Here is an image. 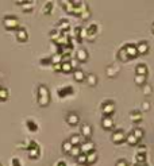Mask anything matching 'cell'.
Listing matches in <instances>:
<instances>
[{
	"instance_id": "cell-12",
	"label": "cell",
	"mask_w": 154,
	"mask_h": 166,
	"mask_svg": "<svg viewBox=\"0 0 154 166\" xmlns=\"http://www.w3.org/2000/svg\"><path fill=\"white\" fill-rule=\"evenodd\" d=\"M92 132H93V130H92V126L91 124H88V123L81 124V135H83V136L91 138L92 136Z\"/></svg>"
},
{
	"instance_id": "cell-39",
	"label": "cell",
	"mask_w": 154,
	"mask_h": 166,
	"mask_svg": "<svg viewBox=\"0 0 154 166\" xmlns=\"http://www.w3.org/2000/svg\"><path fill=\"white\" fill-rule=\"evenodd\" d=\"M89 16H91V10H89V8H87V10H85V11L83 12V14L80 15V18L83 19V20H87V19L89 18Z\"/></svg>"
},
{
	"instance_id": "cell-22",
	"label": "cell",
	"mask_w": 154,
	"mask_h": 166,
	"mask_svg": "<svg viewBox=\"0 0 154 166\" xmlns=\"http://www.w3.org/2000/svg\"><path fill=\"white\" fill-rule=\"evenodd\" d=\"M130 119H131L134 123H139V121H142V113L139 111H132L130 113Z\"/></svg>"
},
{
	"instance_id": "cell-48",
	"label": "cell",
	"mask_w": 154,
	"mask_h": 166,
	"mask_svg": "<svg viewBox=\"0 0 154 166\" xmlns=\"http://www.w3.org/2000/svg\"><path fill=\"white\" fill-rule=\"evenodd\" d=\"M152 31H153V34H154V23H153V26H152Z\"/></svg>"
},
{
	"instance_id": "cell-35",
	"label": "cell",
	"mask_w": 154,
	"mask_h": 166,
	"mask_svg": "<svg viewBox=\"0 0 154 166\" xmlns=\"http://www.w3.org/2000/svg\"><path fill=\"white\" fill-rule=\"evenodd\" d=\"M76 159H77V164L79 165H87V155H85V154H80Z\"/></svg>"
},
{
	"instance_id": "cell-7",
	"label": "cell",
	"mask_w": 154,
	"mask_h": 166,
	"mask_svg": "<svg viewBox=\"0 0 154 166\" xmlns=\"http://www.w3.org/2000/svg\"><path fill=\"white\" fill-rule=\"evenodd\" d=\"M123 47H124V50H126V53H127V55H128L130 59L135 58V57L138 55V51H137V46H135V45L127 43V45H124Z\"/></svg>"
},
{
	"instance_id": "cell-46",
	"label": "cell",
	"mask_w": 154,
	"mask_h": 166,
	"mask_svg": "<svg viewBox=\"0 0 154 166\" xmlns=\"http://www.w3.org/2000/svg\"><path fill=\"white\" fill-rule=\"evenodd\" d=\"M57 166H68V165L65 164V162H62V161H61V162H58V164H57Z\"/></svg>"
},
{
	"instance_id": "cell-29",
	"label": "cell",
	"mask_w": 154,
	"mask_h": 166,
	"mask_svg": "<svg viewBox=\"0 0 154 166\" xmlns=\"http://www.w3.org/2000/svg\"><path fill=\"white\" fill-rule=\"evenodd\" d=\"M142 92H143V95L145 96H149V95H152V92H153V88H152V85L146 83L145 85H142Z\"/></svg>"
},
{
	"instance_id": "cell-45",
	"label": "cell",
	"mask_w": 154,
	"mask_h": 166,
	"mask_svg": "<svg viewBox=\"0 0 154 166\" xmlns=\"http://www.w3.org/2000/svg\"><path fill=\"white\" fill-rule=\"evenodd\" d=\"M41 64H42V65H46V64H51V62H50V58H43L42 61H41Z\"/></svg>"
},
{
	"instance_id": "cell-6",
	"label": "cell",
	"mask_w": 154,
	"mask_h": 166,
	"mask_svg": "<svg viewBox=\"0 0 154 166\" xmlns=\"http://www.w3.org/2000/svg\"><path fill=\"white\" fill-rule=\"evenodd\" d=\"M80 150H81V154H89V153H92V151H95V143L93 142H84V143H81L80 145Z\"/></svg>"
},
{
	"instance_id": "cell-34",
	"label": "cell",
	"mask_w": 154,
	"mask_h": 166,
	"mask_svg": "<svg viewBox=\"0 0 154 166\" xmlns=\"http://www.w3.org/2000/svg\"><path fill=\"white\" fill-rule=\"evenodd\" d=\"M72 147H73V146H72L70 143H69L68 140H65L64 143H62V151H64L65 154H69V151L72 150Z\"/></svg>"
},
{
	"instance_id": "cell-15",
	"label": "cell",
	"mask_w": 154,
	"mask_h": 166,
	"mask_svg": "<svg viewBox=\"0 0 154 166\" xmlns=\"http://www.w3.org/2000/svg\"><path fill=\"white\" fill-rule=\"evenodd\" d=\"M137 51L138 54H147L149 53V43L145 42V40H142L137 45Z\"/></svg>"
},
{
	"instance_id": "cell-43",
	"label": "cell",
	"mask_w": 154,
	"mask_h": 166,
	"mask_svg": "<svg viewBox=\"0 0 154 166\" xmlns=\"http://www.w3.org/2000/svg\"><path fill=\"white\" fill-rule=\"evenodd\" d=\"M11 164H12V166H22V165H20V161L18 159V158H12Z\"/></svg>"
},
{
	"instance_id": "cell-51",
	"label": "cell",
	"mask_w": 154,
	"mask_h": 166,
	"mask_svg": "<svg viewBox=\"0 0 154 166\" xmlns=\"http://www.w3.org/2000/svg\"><path fill=\"white\" fill-rule=\"evenodd\" d=\"M0 166H2V164H0Z\"/></svg>"
},
{
	"instance_id": "cell-33",
	"label": "cell",
	"mask_w": 154,
	"mask_h": 166,
	"mask_svg": "<svg viewBox=\"0 0 154 166\" xmlns=\"http://www.w3.org/2000/svg\"><path fill=\"white\" fill-rule=\"evenodd\" d=\"M146 80H147V77H146V76H137L135 74V83L138 85H141V87L146 84Z\"/></svg>"
},
{
	"instance_id": "cell-49",
	"label": "cell",
	"mask_w": 154,
	"mask_h": 166,
	"mask_svg": "<svg viewBox=\"0 0 154 166\" xmlns=\"http://www.w3.org/2000/svg\"><path fill=\"white\" fill-rule=\"evenodd\" d=\"M80 166H88V165H80Z\"/></svg>"
},
{
	"instance_id": "cell-18",
	"label": "cell",
	"mask_w": 154,
	"mask_h": 166,
	"mask_svg": "<svg viewBox=\"0 0 154 166\" xmlns=\"http://www.w3.org/2000/svg\"><path fill=\"white\" fill-rule=\"evenodd\" d=\"M135 73H137V76H146L147 77V66H146L145 64H139L135 68Z\"/></svg>"
},
{
	"instance_id": "cell-11",
	"label": "cell",
	"mask_w": 154,
	"mask_h": 166,
	"mask_svg": "<svg viewBox=\"0 0 154 166\" xmlns=\"http://www.w3.org/2000/svg\"><path fill=\"white\" fill-rule=\"evenodd\" d=\"M16 38H18L19 42H26V40L28 39V34H27L26 28L19 27L18 30H16Z\"/></svg>"
},
{
	"instance_id": "cell-23",
	"label": "cell",
	"mask_w": 154,
	"mask_h": 166,
	"mask_svg": "<svg viewBox=\"0 0 154 166\" xmlns=\"http://www.w3.org/2000/svg\"><path fill=\"white\" fill-rule=\"evenodd\" d=\"M60 32H62V34H66V31L69 30V27H70V24H69L68 20H60Z\"/></svg>"
},
{
	"instance_id": "cell-38",
	"label": "cell",
	"mask_w": 154,
	"mask_h": 166,
	"mask_svg": "<svg viewBox=\"0 0 154 166\" xmlns=\"http://www.w3.org/2000/svg\"><path fill=\"white\" fill-rule=\"evenodd\" d=\"M27 127H28V130H30V131H36V130H38V126H36L32 120H28L27 121Z\"/></svg>"
},
{
	"instance_id": "cell-14",
	"label": "cell",
	"mask_w": 154,
	"mask_h": 166,
	"mask_svg": "<svg viewBox=\"0 0 154 166\" xmlns=\"http://www.w3.org/2000/svg\"><path fill=\"white\" fill-rule=\"evenodd\" d=\"M119 70H120V68L118 66V65H109V66H107V70H105V73H107V76L109 77V78H112V77L118 76Z\"/></svg>"
},
{
	"instance_id": "cell-5",
	"label": "cell",
	"mask_w": 154,
	"mask_h": 166,
	"mask_svg": "<svg viewBox=\"0 0 154 166\" xmlns=\"http://www.w3.org/2000/svg\"><path fill=\"white\" fill-rule=\"evenodd\" d=\"M111 139H112L113 143L120 145V143H123V142L126 140V134H124L123 130H116V131H113V132H112Z\"/></svg>"
},
{
	"instance_id": "cell-37",
	"label": "cell",
	"mask_w": 154,
	"mask_h": 166,
	"mask_svg": "<svg viewBox=\"0 0 154 166\" xmlns=\"http://www.w3.org/2000/svg\"><path fill=\"white\" fill-rule=\"evenodd\" d=\"M7 97H8V91L0 87V100H7Z\"/></svg>"
},
{
	"instance_id": "cell-42",
	"label": "cell",
	"mask_w": 154,
	"mask_h": 166,
	"mask_svg": "<svg viewBox=\"0 0 154 166\" xmlns=\"http://www.w3.org/2000/svg\"><path fill=\"white\" fill-rule=\"evenodd\" d=\"M115 166H128V162L126 161V159H119V161L116 162Z\"/></svg>"
},
{
	"instance_id": "cell-41",
	"label": "cell",
	"mask_w": 154,
	"mask_h": 166,
	"mask_svg": "<svg viewBox=\"0 0 154 166\" xmlns=\"http://www.w3.org/2000/svg\"><path fill=\"white\" fill-rule=\"evenodd\" d=\"M150 108H152V105H150V103L149 101H145L143 104H142V111H150Z\"/></svg>"
},
{
	"instance_id": "cell-31",
	"label": "cell",
	"mask_w": 154,
	"mask_h": 166,
	"mask_svg": "<svg viewBox=\"0 0 154 166\" xmlns=\"http://www.w3.org/2000/svg\"><path fill=\"white\" fill-rule=\"evenodd\" d=\"M69 154H70V155L72 157H79L80 155V154H81V150H80V146H73V147H72V150H70V151H69Z\"/></svg>"
},
{
	"instance_id": "cell-4",
	"label": "cell",
	"mask_w": 154,
	"mask_h": 166,
	"mask_svg": "<svg viewBox=\"0 0 154 166\" xmlns=\"http://www.w3.org/2000/svg\"><path fill=\"white\" fill-rule=\"evenodd\" d=\"M27 151H28V157L31 158V159H36V158L39 157V154H41V150H39V146L35 143V142H32L31 140V143L30 146H28V149H27Z\"/></svg>"
},
{
	"instance_id": "cell-26",
	"label": "cell",
	"mask_w": 154,
	"mask_h": 166,
	"mask_svg": "<svg viewBox=\"0 0 154 166\" xmlns=\"http://www.w3.org/2000/svg\"><path fill=\"white\" fill-rule=\"evenodd\" d=\"M141 164H146V154H137V157L134 158V165Z\"/></svg>"
},
{
	"instance_id": "cell-30",
	"label": "cell",
	"mask_w": 154,
	"mask_h": 166,
	"mask_svg": "<svg viewBox=\"0 0 154 166\" xmlns=\"http://www.w3.org/2000/svg\"><path fill=\"white\" fill-rule=\"evenodd\" d=\"M132 135L135 136L138 140L142 139V138H143V130H142V128H134L132 130Z\"/></svg>"
},
{
	"instance_id": "cell-3",
	"label": "cell",
	"mask_w": 154,
	"mask_h": 166,
	"mask_svg": "<svg viewBox=\"0 0 154 166\" xmlns=\"http://www.w3.org/2000/svg\"><path fill=\"white\" fill-rule=\"evenodd\" d=\"M101 111H103L104 116L111 117L112 113L115 112V103H113V101H105V103L101 105Z\"/></svg>"
},
{
	"instance_id": "cell-9",
	"label": "cell",
	"mask_w": 154,
	"mask_h": 166,
	"mask_svg": "<svg viewBox=\"0 0 154 166\" xmlns=\"http://www.w3.org/2000/svg\"><path fill=\"white\" fill-rule=\"evenodd\" d=\"M85 31H87V38L89 40H93L96 38V34H97V26L96 24H91L88 28H85Z\"/></svg>"
},
{
	"instance_id": "cell-36",
	"label": "cell",
	"mask_w": 154,
	"mask_h": 166,
	"mask_svg": "<svg viewBox=\"0 0 154 166\" xmlns=\"http://www.w3.org/2000/svg\"><path fill=\"white\" fill-rule=\"evenodd\" d=\"M22 4H23V6H22L23 11H32V8H34V6H32L31 2H23Z\"/></svg>"
},
{
	"instance_id": "cell-10",
	"label": "cell",
	"mask_w": 154,
	"mask_h": 166,
	"mask_svg": "<svg viewBox=\"0 0 154 166\" xmlns=\"http://www.w3.org/2000/svg\"><path fill=\"white\" fill-rule=\"evenodd\" d=\"M79 121H80V117H79L77 113H75V112H69L68 113V116H66V123L68 124L77 126V124H79Z\"/></svg>"
},
{
	"instance_id": "cell-44",
	"label": "cell",
	"mask_w": 154,
	"mask_h": 166,
	"mask_svg": "<svg viewBox=\"0 0 154 166\" xmlns=\"http://www.w3.org/2000/svg\"><path fill=\"white\" fill-rule=\"evenodd\" d=\"M53 69H54V72H60V70H61V64L53 65Z\"/></svg>"
},
{
	"instance_id": "cell-24",
	"label": "cell",
	"mask_w": 154,
	"mask_h": 166,
	"mask_svg": "<svg viewBox=\"0 0 154 166\" xmlns=\"http://www.w3.org/2000/svg\"><path fill=\"white\" fill-rule=\"evenodd\" d=\"M118 58H119L120 61H123V62H127V61H130L127 53H126V50H124V47L119 49V51H118Z\"/></svg>"
},
{
	"instance_id": "cell-32",
	"label": "cell",
	"mask_w": 154,
	"mask_h": 166,
	"mask_svg": "<svg viewBox=\"0 0 154 166\" xmlns=\"http://www.w3.org/2000/svg\"><path fill=\"white\" fill-rule=\"evenodd\" d=\"M51 10H53V3L51 2H49V3H46L43 6V8H42V12L45 15H47V14H50L51 12Z\"/></svg>"
},
{
	"instance_id": "cell-1",
	"label": "cell",
	"mask_w": 154,
	"mask_h": 166,
	"mask_svg": "<svg viewBox=\"0 0 154 166\" xmlns=\"http://www.w3.org/2000/svg\"><path fill=\"white\" fill-rule=\"evenodd\" d=\"M50 103V92L46 85H39L38 87V104L41 107H47Z\"/></svg>"
},
{
	"instance_id": "cell-21",
	"label": "cell",
	"mask_w": 154,
	"mask_h": 166,
	"mask_svg": "<svg viewBox=\"0 0 154 166\" xmlns=\"http://www.w3.org/2000/svg\"><path fill=\"white\" fill-rule=\"evenodd\" d=\"M124 142L127 145H130V146H138V142H139V140H138L131 132V134H128V135H126V140Z\"/></svg>"
},
{
	"instance_id": "cell-20",
	"label": "cell",
	"mask_w": 154,
	"mask_h": 166,
	"mask_svg": "<svg viewBox=\"0 0 154 166\" xmlns=\"http://www.w3.org/2000/svg\"><path fill=\"white\" fill-rule=\"evenodd\" d=\"M68 142L72 146H80V143H81V136L77 135V134H73V135H70V138L68 139Z\"/></svg>"
},
{
	"instance_id": "cell-25",
	"label": "cell",
	"mask_w": 154,
	"mask_h": 166,
	"mask_svg": "<svg viewBox=\"0 0 154 166\" xmlns=\"http://www.w3.org/2000/svg\"><path fill=\"white\" fill-rule=\"evenodd\" d=\"M96 161H97V153L96 151L87 154V165H92V164H95Z\"/></svg>"
},
{
	"instance_id": "cell-50",
	"label": "cell",
	"mask_w": 154,
	"mask_h": 166,
	"mask_svg": "<svg viewBox=\"0 0 154 166\" xmlns=\"http://www.w3.org/2000/svg\"><path fill=\"white\" fill-rule=\"evenodd\" d=\"M128 166H134V165H128Z\"/></svg>"
},
{
	"instance_id": "cell-13",
	"label": "cell",
	"mask_w": 154,
	"mask_h": 166,
	"mask_svg": "<svg viewBox=\"0 0 154 166\" xmlns=\"http://www.w3.org/2000/svg\"><path fill=\"white\" fill-rule=\"evenodd\" d=\"M113 119L112 117H108V116H104L103 119H101V127L104 130H112L113 128Z\"/></svg>"
},
{
	"instance_id": "cell-27",
	"label": "cell",
	"mask_w": 154,
	"mask_h": 166,
	"mask_svg": "<svg viewBox=\"0 0 154 166\" xmlns=\"http://www.w3.org/2000/svg\"><path fill=\"white\" fill-rule=\"evenodd\" d=\"M73 70L70 62H61V72L64 73H70Z\"/></svg>"
},
{
	"instance_id": "cell-40",
	"label": "cell",
	"mask_w": 154,
	"mask_h": 166,
	"mask_svg": "<svg viewBox=\"0 0 154 166\" xmlns=\"http://www.w3.org/2000/svg\"><path fill=\"white\" fill-rule=\"evenodd\" d=\"M147 153V147L145 145H139L138 146V154H146Z\"/></svg>"
},
{
	"instance_id": "cell-16",
	"label": "cell",
	"mask_w": 154,
	"mask_h": 166,
	"mask_svg": "<svg viewBox=\"0 0 154 166\" xmlns=\"http://www.w3.org/2000/svg\"><path fill=\"white\" fill-rule=\"evenodd\" d=\"M73 78L77 83H81V81H85V73L83 69H76V70H73Z\"/></svg>"
},
{
	"instance_id": "cell-19",
	"label": "cell",
	"mask_w": 154,
	"mask_h": 166,
	"mask_svg": "<svg viewBox=\"0 0 154 166\" xmlns=\"http://www.w3.org/2000/svg\"><path fill=\"white\" fill-rule=\"evenodd\" d=\"M85 81H87V84L89 85V87H95V85L97 84V77H96V74L91 73V74L85 76Z\"/></svg>"
},
{
	"instance_id": "cell-17",
	"label": "cell",
	"mask_w": 154,
	"mask_h": 166,
	"mask_svg": "<svg viewBox=\"0 0 154 166\" xmlns=\"http://www.w3.org/2000/svg\"><path fill=\"white\" fill-rule=\"evenodd\" d=\"M72 93H73V88L72 87H64V88L58 89V96L61 97V99H64V97L72 95Z\"/></svg>"
},
{
	"instance_id": "cell-2",
	"label": "cell",
	"mask_w": 154,
	"mask_h": 166,
	"mask_svg": "<svg viewBox=\"0 0 154 166\" xmlns=\"http://www.w3.org/2000/svg\"><path fill=\"white\" fill-rule=\"evenodd\" d=\"M3 24L7 30H18L19 28V19L15 18V16H6L3 19Z\"/></svg>"
},
{
	"instance_id": "cell-28",
	"label": "cell",
	"mask_w": 154,
	"mask_h": 166,
	"mask_svg": "<svg viewBox=\"0 0 154 166\" xmlns=\"http://www.w3.org/2000/svg\"><path fill=\"white\" fill-rule=\"evenodd\" d=\"M50 62H51L53 65H55V64H61V62H62V55H61L60 53H55V54L50 58Z\"/></svg>"
},
{
	"instance_id": "cell-47",
	"label": "cell",
	"mask_w": 154,
	"mask_h": 166,
	"mask_svg": "<svg viewBox=\"0 0 154 166\" xmlns=\"http://www.w3.org/2000/svg\"><path fill=\"white\" fill-rule=\"evenodd\" d=\"M134 166H147V164H141V165H134Z\"/></svg>"
},
{
	"instance_id": "cell-8",
	"label": "cell",
	"mask_w": 154,
	"mask_h": 166,
	"mask_svg": "<svg viewBox=\"0 0 154 166\" xmlns=\"http://www.w3.org/2000/svg\"><path fill=\"white\" fill-rule=\"evenodd\" d=\"M88 59V51L85 49H79L76 51V61L77 62H85Z\"/></svg>"
}]
</instances>
